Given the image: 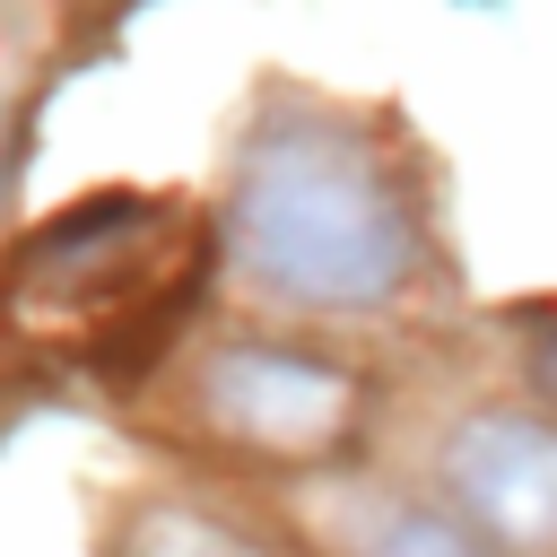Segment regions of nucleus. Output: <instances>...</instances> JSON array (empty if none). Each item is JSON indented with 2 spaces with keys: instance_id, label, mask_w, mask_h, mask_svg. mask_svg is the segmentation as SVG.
<instances>
[{
  "instance_id": "nucleus-1",
  "label": "nucleus",
  "mask_w": 557,
  "mask_h": 557,
  "mask_svg": "<svg viewBox=\"0 0 557 557\" xmlns=\"http://www.w3.org/2000/svg\"><path fill=\"white\" fill-rule=\"evenodd\" d=\"M244 270L313 313H374L418 270V209L400 165L339 113H278L235 174Z\"/></svg>"
},
{
  "instance_id": "nucleus-2",
  "label": "nucleus",
  "mask_w": 557,
  "mask_h": 557,
  "mask_svg": "<svg viewBox=\"0 0 557 557\" xmlns=\"http://www.w3.org/2000/svg\"><path fill=\"white\" fill-rule=\"evenodd\" d=\"M209 270V244L191 226V209L174 200H139V191H104L61 209L52 226H35L9 252V322L78 348V357H148L174 313L191 305Z\"/></svg>"
},
{
  "instance_id": "nucleus-3",
  "label": "nucleus",
  "mask_w": 557,
  "mask_h": 557,
  "mask_svg": "<svg viewBox=\"0 0 557 557\" xmlns=\"http://www.w3.org/2000/svg\"><path fill=\"white\" fill-rule=\"evenodd\" d=\"M366 383L313 348H278V339H244L226 357H209L200 374V418L218 435H235L244 453L270 461H322L357 435Z\"/></svg>"
},
{
  "instance_id": "nucleus-4",
  "label": "nucleus",
  "mask_w": 557,
  "mask_h": 557,
  "mask_svg": "<svg viewBox=\"0 0 557 557\" xmlns=\"http://www.w3.org/2000/svg\"><path fill=\"white\" fill-rule=\"evenodd\" d=\"M453 513L505 557H557V426L531 409H479L444 444Z\"/></svg>"
},
{
  "instance_id": "nucleus-5",
  "label": "nucleus",
  "mask_w": 557,
  "mask_h": 557,
  "mask_svg": "<svg viewBox=\"0 0 557 557\" xmlns=\"http://www.w3.org/2000/svg\"><path fill=\"white\" fill-rule=\"evenodd\" d=\"M366 557H487V540H479L461 513H435V505H392V513L366 531Z\"/></svg>"
},
{
  "instance_id": "nucleus-6",
  "label": "nucleus",
  "mask_w": 557,
  "mask_h": 557,
  "mask_svg": "<svg viewBox=\"0 0 557 557\" xmlns=\"http://www.w3.org/2000/svg\"><path fill=\"white\" fill-rule=\"evenodd\" d=\"M522 366H531V383H540V400L557 409V322H540V331H531V348H522Z\"/></svg>"
}]
</instances>
